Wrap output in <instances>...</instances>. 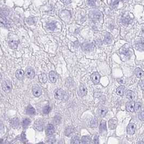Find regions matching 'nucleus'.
I'll return each instance as SVG.
<instances>
[{
    "mask_svg": "<svg viewBox=\"0 0 144 144\" xmlns=\"http://www.w3.org/2000/svg\"><path fill=\"white\" fill-rule=\"evenodd\" d=\"M99 130L101 133L105 132L107 131V128H106V122L105 120L101 121V122L100 123Z\"/></svg>",
    "mask_w": 144,
    "mask_h": 144,
    "instance_id": "ddd939ff",
    "label": "nucleus"
},
{
    "mask_svg": "<svg viewBox=\"0 0 144 144\" xmlns=\"http://www.w3.org/2000/svg\"><path fill=\"white\" fill-rule=\"evenodd\" d=\"M30 123V120L28 118H26L22 121V126L24 128H27Z\"/></svg>",
    "mask_w": 144,
    "mask_h": 144,
    "instance_id": "a878e982",
    "label": "nucleus"
},
{
    "mask_svg": "<svg viewBox=\"0 0 144 144\" xmlns=\"http://www.w3.org/2000/svg\"><path fill=\"white\" fill-rule=\"evenodd\" d=\"M135 95L134 93L132 90H128L126 92V97H127V98H128L129 100H133L135 98Z\"/></svg>",
    "mask_w": 144,
    "mask_h": 144,
    "instance_id": "f3484780",
    "label": "nucleus"
},
{
    "mask_svg": "<svg viewBox=\"0 0 144 144\" xmlns=\"http://www.w3.org/2000/svg\"><path fill=\"white\" fill-rule=\"evenodd\" d=\"M71 143L72 144H80V141L79 138L78 137V136H74L72 138V141H71Z\"/></svg>",
    "mask_w": 144,
    "mask_h": 144,
    "instance_id": "473e14b6",
    "label": "nucleus"
},
{
    "mask_svg": "<svg viewBox=\"0 0 144 144\" xmlns=\"http://www.w3.org/2000/svg\"><path fill=\"white\" fill-rule=\"evenodd\" d=\"M54 132V126L52 124H48L45 128V134L47 135H52Z\"/></svg>",
    "mask_w": 144,
    "mask_h": 144,
    "instance_id": "9d476101",
    "label": "nucleus"
},
{
    "mask_svg": "<svg viewBox=\"0 0 144 144\" xmlns=\"http://www.w3.org/2000/svg\"><path fill=\"white\" fill-rule=\"evenodd\" d=\"M94 47L92 43H85L81 45L82 49L85 51H92L94 49Z\"/></svg>",
    "mask_w": 144,
    "mask_h": 144,
    "instance_id": "39448f33",
    "label": "nucleus"
},
{
    "mask_svg": "<svg viewBox=\"0 0 144 144\" xmlns=\"http://www.w3.org/2000/svg\"><path fill=\"white\" fill-rule=\"evenodd\" d=\"M33 94L35 96V97H39L42 94V90L39 86H35L33 87L32 89Z\"/></svg>",
    "mask_w": 144,
    "mask_h": 144,
    "instance_id": "6e6552de",
    "label": "nucleus"
},
{
    "mask_svg": "<svg viewBox=\"0 0 144 144\" xmlns=\"http://www.w3.org/2000/svg\"><path fill=\"white\" fill-rule=\"evenodd\" d=\"M122 1H123V0H122Z\"/></svg>",
    "mask_w": 144,
    "mask_h": 144,
    "instance_id": "a19ab883",
    "label": "nucleus"
},
{
    "mask_svg": "<svg viewBox=\"0 0 144 144\" xmlns=\"http://www.w3.org/2000/svg\"><path fill=\"white\" fill-rule=\"evenodd\" d=\"M26 75L28 78L30 79H33L35 77L34 70L31 67L27 68L26 70Z\"/></svg>",
    "mask_w": 144,
    "mask_h": 144,
    "instance_id": "0eeeda50",
    "label": "nucleus"
},
{
    "mask_svg": "<svg viewBox=\"0 0 144 144\" xmlns=\"http://www.w3.org/2000/svg\"><path fill=\"white\" fill-rule=\"evenodd\" d=\"M94 144H99V137L98 135H95L94 137Z\"/></svg>",
    "mask_w": 144,
    "mask_h": 144,
    "instance_id": "4c0bfd02",
    "label": "nucleus"
},
{
    "mask_svg": "<svg viewBox=\"0 0 144 144\" xmlns=\"http://www.w3.org/2000/svg\"><path fill=\"white\" fill-rule=\"evenodd\" d=\"M24 72L22 69H18L15 72V76L19 80H22L23 79Z\"/></svg>",
    "mask_w": 144,
    "mask_h": 144,
    "instance_id": "9b49d317",
    "label": "nucleus"
},
{
    "mask_svg": "<svg viewBox=\"0 0 144 144\" xmlns=\"http://www.w3.org/2000/svg\"><path fill=\"white\" fill-rule=\"evenodd\" d=\"M136 125L134 123H130L127 127V132L130 135H133L135 133L136 130Z\"/></svg>",
    "mask_w": 144,
    "mask_h": 144,
    "instance_id": "20e7f679",
    "label": "nucleus"
},
{
    "mask_svg": "<svg viewBox=\"0 0 144 144\" xmlns=\"http://www.w3.org/2000/svg\"><path fill=\"white\" fill-rule=\"evenodd\" d=\"M104 41H105V42L107 44H110L112 42V37H111V35L110 34H108L107 35H106Z\"/></svg>",
    "mask_w": 144,
    "mask_h": 144,
    "instance_id": "c756f323",
    "label": "nucleus"
},
{
    "mask_svg": "<svg viewBox=\"0 0 144 144\" xmlns=\"http://www.w3.org/2000/svg\"><path fill=\"white\" fill-rule=\"evenodd\" d=\"M107 113V109L104 107H100L98 110V114L101 117H104Z\"/></svg>",
    "mask_w": 144,
    "mask_h": 144,
    "instance_id": "dca6fc26",
    "label": "nucleus"
},
{
    "mask_svg": "<svg viewBox=\"0 0 144 144\" xmlns=\"http://www.w3.org/2000/svg\"><path fill=\"white\" fill-rule=\"evenodd\" d=\"M139 118L141 121H143L144 119V111H142L141 113H140L139 114Z\"/></svg>",
    "mask_w": 144,
    "mask_h": 144,
    "instance_id": "e433bc0d",
    "label": "nucleus"
},
{
    "mask_svg": "<svg viewBox=\"0 0 144 144\" xmlns=\"http://www.w3.org/2000/svg\"><path fill=\"white\" fill-rule=\"evenodd\" d=\"M47 28L50 30H54L55 28H56V24H55V22H50L49 23H48L47 25Z\"/></svg>",
    "mask_w": 144,
    "mask_h": 144,
    "instance_id": "cd10ccee",
    "label": "nucleus"
},
{
    "mask_svg": "<svg viewBox=\"0 0 144 144\" xmlns=\"http://www.w3.org/2000/svg\"><path fill=\"white\" fill-rule=\"evenodd\" d=\"M34 126L35 128L37 129L38 131H42L44 128V123L42 120H38L35 122Z\"/></svg>",
    "mask_w": 144,
    "mask_h": 144,
    "instance_id": "1a4fd4ad",
    "label": "nucleus"
},
{
    "mask_svg": "<svg viewBox=\"0 0 144 144\" xmlns=\"http://www.w3.org/2000/svg\"><path fill=\"white\" fill-rule=\"evenodd\" d=\"M125 89V87L124 86L121 85L117 89V94L120 95V96H122L123 95V93H124Z\"/></svg>",
    "mask_w": 144,
    "mask_h": 144,
    "instance_id": "6ab92c4d",
    "label": "nucleus"
},
{
    "mask_svg": "<svg viewBox=\"0 0 144 144\" xmlns=\"http://www.w3.org/2000/svg\"><path fill=\"white\" fill-rule=\"evenodd\" d=\"M122 22L123 23H124V24H128V23H130V20L128 18H127V17H124V18L122 19Z\"/></svg>",
    "mask_w": 144,
    "mask_h": 144,
    "instance_id": "c9c22d12",
    "label": "nucleus"
},
{
    "mask_svg": "<svg viewBox=\"0 0 144 144\" xmlns=\"http://www.w3.org/2000/svg\"><path fill=\"white\" fill-rule=\"evenodd\" d=\"M26 113L27 114L30 115H35V113H36V111H35V108L32 106L29 105L26 108Z\"/></svg>",
    "mask_w": 144,
    "mask_h": 144,
    "instance_id": "4468645a",
    "label": "nucleus"
},
{
    "mask_svg": "<svg viewBox=\"0 0 144 144\" xmlns=\"http://www.w3.org/2000/svg\"><path fill=\"white\" fill-rule=\"evenodd\" d=\"M18 44L19 42L16 41H15V40H11V41H10L9 42V47H11V49H15L17 48V46H18Z\"/></svg>",
    "mask_w": 144,
    "mask_h": 144,
    "instance_id": "aec40b11",
    "label": "nucleus"
},
{
    "mask_svg": "<svg viewBox=\"0 0 144 144\" xmlns=\"http://www.w3.org/2000/svg\"><path fill=\"white\" fill-rule=\"evenodd\" d=\"M2 89L7 93H9L12 90V83L11 81L9 80H6L2 83Z\"/></svg>",
    "mask_w": 144,
    "mask_h": 144,
    "instance_id": "f257e3e1",
    "label": "nucleus"
},
{
    "mask_svg": "<svg viewBox=\"0 0 144 144\" xmlns=\"http://www.w3.org/2000/svg\"><path fill=\"white\" fill-rule=\"evenodd\" d=\"M135 74L136 76V77L138 78H141L144 75V72L143 70L140 69L139 68H137L135 69Z\"/></svg>",
    "mask_w": 144,
    "mask_h": 144,
    "instance_id": "4be33fe9",
    "label": "nucleus"
},
{
    "mask_svg": "<svg viewBox=\"0 0 144 144\" xmlns=\"http://www.w3.org/2000/svg\"><path fill=\"white\" fill-rule=\"evenodd\" d=\"M119 52L121 53V54L127 55V56L129 54L128 49L127 48H125V46L122 47V48H121L119 50Z\"/></svg>",
    "mask_w": 144,
    "mask_h": 144,
    "instance_id": "c85d7f7f",
    "label": "nucleus"
},
{
    "mask_svg": "<svg viewBox=\"0 0 144 144\" xmlns=\"http://www.w3.org/2000/svg\"><path fill=\"white\" fill-rule=\"evenodd\" d=\"M91 138L89 136H83L81 138L82 144H90L91 143Z\"/></svg>",
    "mask_w": 144,
    "mask_h": 144,
    "instance_id": "b1692460",
    "label": "nucleus"
},
{
    "mask_svg": "<svg viewBox=\"0 0 144 144\" xmlns=\"http://www.w3.org/2000/svg\"><path fill=\"white\" fill-rule=\"evenodd\" d=\"M90 16L92 19L97 20L100 18V14L99 12L97 11H93L92 12L90 13Z\"/></svg>",
    "mask_w": 144,
    "mask_h": 144,
    "instance_id": "393cba45",
    "label": "nucleus"
},
{
    "mask_svg": "<svg viewBox=\"0 0 144 144\" xmlns=\"http://www.w3.org/2000/svg\"><path fill=\"white\" fill-rule=\"evenodd\" d=\"M61 1L62 2H67L68 1V0H61Z\"/></svg>",
    "mask_w": 144,
    "mask_h": 144,
    "instance_id": "ea45409f",
    "label": "nucleus"
},
{
    "mask_svg": "<svg viewBox=\"0 0 144 144\" xmlns=\"http://www.w3.org/2000/svg\"><path fill=\"white\" fill-rule=\"evenodd\" d=\"M90 79L94 84L97 85L100 82V75L98 72H94L91 75Z\"/></svg>",
    "mask_w": 144,
    "mask_h": 144,
    "instance_id": "7ed1b4c3",
    "label": "nucleus"
},
{
    "mask_svg": "<svg viewBox=\"0 0 144 144\" xmlns=\"http://www.w3.org/2000/svg\"><path fill=\"white\" fill-rule=\"evenodd\" d=\"M39 81L42 83H44L47 82V78L45 74H41L39 75Z\"/></svg>",
    "mask_w": 144,
    "mask_h": 144,
    "instance_id": "5701e85b",
    "label": "nucleus"
},
{
    "mask_svg": "<svg viewBox=\"0 0 144 144\" xmlns=\"http://www.w3.org/2000/svg\"><path fill=\"white\" fill-rule=\"evenodd\" d=\"M49 78L50 81L54 83L56 82V75L54 71L50 72L49 73Z\"/></svg>",
    "mask_w": 144,
    "mask_h": 144,
    "instance_id": "2eb2a0df",
    "label": "nucleus"
},
{
    "mask_svg": "<svg viewBox=\"0 0 144 144\" xmlns=\"http://www.w3.org/2000/svg\"><path fill=\"white\" fill-rule=\"evenodd\" d=\"M97 0H88V3L90 6H94L96 3Z\"/></svg>",
    "mask_w": 144,
    "mask_h": 144,
    "instance_id": "f704fd0d",
    "label": "nucleus"
},
{
    "mask_svg": "<svg viewBox=\"0 0 144 144\" xmlns=\"http://www.w3.org/2000/svg\"><path fill=\"white\" fill-rule=\"evenodd\" d=\"M54 97L57 100H62L64 97V91L62 89H55L54 92Z\"/></svg>",
    "mask_w": 144,
    "mask_h": 144,
    "instance_id": "f03ea898",
    "label": "nucleus"
},
{
    "mask_svg": "<svg viewBox=\"0 0 144 144\" xmlns=\"http://www.w3.org/2000/svg\"><path fill=\"white\" fill-rule=\"evenodd\" d=\"M119 3V0H111V5L112 6L115 7V6H117V5Z\"/></svg>",
    "mask_w": 144,
    "mask_h": 144,
    "instance_id": "72a5a7b5",
    "label": "nucleus"
},
{
    "mask_svg": "<svg viewBox=\"0 0 144 144\" xmlns=\"http://www.w3.org/2000/svg\"><path fill=\"white\" fill-rule=\"evenodd\" d=\"M50 110H51V107L49 105H47L44 107V110H43V112L45 114H47L50 112Z\"/></svg>",
    "mask_w": 144,
    "mask_h": 144,
    "instance_id": "7c9ffc66",
    "label": "nucleus"
},
{
    "mask_svg": "<svg viewBox=\"0 0 144 144\" xmlns=\"http://www.w3.org/2000/svg\"><path fill=\"white\" fill-rule=\"evenodd\" d=\"M108 126L111 130H114L117 126V121L115 119H111L108 121Z\"/></svg>",
    "mask_w": 144,
    "mask_h": 144,
    "instance_id": "f8f14e48",
    "label": "nucleus"
},
{
    "mask_svg": "<svg viewBox=\"0 0 144 144\" xmlns=\"http://www.w3.org/2000/svg\"><path fill=\"white\" fill-rule=\"evenodd\" d=\"M141 107H142V105H141V103L140 102H136L135 103L134 108V111H135L136 112H139V111H140Z\"/></svg>",
    "mask_w": 144,
    "mask_h": 144,
    "instance_id": "bb28decb",
    "label": "nucleus"
},
{
    "mask_svg": "<svg viewBox=\"0 0 144 144\" xmlns=\"http://www.w3.org/2000/svg\"><path fill=\"white\" fill-rule=\"evenodd\" d=\"M87 93V89L86 87L84 85L81 84L79 86V95L81 97H83L84 96L86 95Z\"/></svg>",
    "mask_w": 144,
    "mask_h": 144,
    "instance_id": "423d86ee",
    "label": "nucleus"
},
{
    "mask_svg": "<svg viewBox=\"0 0 144 144\" xmlns=\"http://www.w3.org/2000/svg\"><path fill=\"white\" fill-rule=\"evenodd\" d=\"M98 120L96 118H94L90 122V126L92 127H97L98 126Z\"/></svg>",
    "mask_w": 144,
    "mask_h": 144,
    "instance_id": "2f4dec72",
    "label": "nucleus"
},
{
    "mask_svg": "<svg viewBox=\"0 0 144 144\" xmlns=\"http://www.w3.org/2000/svg\"><path fill=\"white\" fill-rule=\"evenodd\" d=\"M11 125L14 128H18L20 125V121L17 118H15L11 120Z\"/></svg>",
    "mask_w": 144,
    "mask_h": 144,
    "instance_id": "a211bd4d",
    "label": "nucleus"
},
{
    "mask_svg": "<svg viewBox=\"0 0 144 144\" xmlns=\"http://www.w3.org/2000/svg\"><path fill=\"white\" fill-rule=\"evenodd\" d=\"M118 81L119 82H120L121 83H122L123 82V80L122 79H118Z\"/></svg>",
    "mask_w": 144,
    "mask_h": 144,
    "instance_id": "58836bf2",
    "label": "nucleus"
},
{
    "mask_svg": "<svg viewBox=\"0 0 144 144\" xmlns=\"http://www.w3.org/2000/svg\"><path fill=\"white\" fill-rule=\"evenodd\" d=\"M126 110H127L129 112H134V106H133L132 103L130 102H128L126 103Z\"/></svg>",
    "mask_w": 144,
    "mask_h": 144,
    "instance_id": "412c9836",
    "label": "nucleus"
}]
</instances>
